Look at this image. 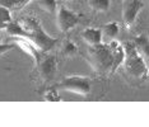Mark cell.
Returning <instances> with one entry per match:
<instances>
[{
  "instance_id": "obj_9",
  "label": "cell",
  "mask_w": 149,
  "mask_h": 127,
  "mask_svg": "<svg viewBox=\"0 0 149 127\" xmlns=\"http://www.w3.org/2000/svg\"><path fill=\"white\" fill-rule=\"evenodd\" d=\"M108 46H110L111 53H112V59H113V62H112V72H113L123 65L125 52H124L123 43H120L118 41H116V39H111Z\"/></svg>"
},
{
  "instance_id": "obj_2",
  "label": "cell",
  "mask_w": 149,
  "mask_h": 127,
  "mask_svg": "<svg viewBox=\"0 0 149 127\" xmlns=\"http://www.w3.org/2000/svg\"><path fill=\"white\" fill-rule=\"evenodd\" d=\"M21 24L27 32V39L32 41L42 52L50 51L51 48H54V46L59 41L57 38L51 37L49 33H46L43 27L41 26V23L37 19L32 18V17L22 19Z\"/></svg>"
},
{
  "instance_id": "obj_13",
  "label": "cell",
  "mask_w": 149,
  "mask_h": 127,
  "mask_svg": "<svg viewBox=\"0 0 149 127\" xmlns=\"http://www.w3.org/2000/svg\"><path fill=\"white\" fill-rule=\"evenodd\" d=\"M118 31H120V28H118L117 23L116 22H110V23H107V24L103 26L102 36H104V37L108 38V39H115L118 35Z\"/></svg>"
},
{
  "instance_id": "obj_14",
  "label": "cell",
  "mask_w": 149,
  "mask_h": 127,
  "mask_svg": "<svg viewBox=\"0 0 149 127\" xmlns=\"http://www.w3.org/2000/svg\"><path fill=\"white\" fill-rule=\"evenodd\" d=\"M88 4H89V6L94 12L106 13V12L110 10L111 0H89Z\"/></svg>"
},
{
  "instance_id": "obj_16",
  "label": "cell",
  "mask_w": 149,
  "mask_h": 127,
  "mask_svg": "<svg viewBox=\"0 0 149 127\" xmlns=\"http://www.w3.org/2000/svg\"><path fill=\"white\" fill-rule=\"evenodd\" d=\"M37 5L42 10H45L46 13H50V14H54L57 9L56 0H37Z\"/></svg>"
},
{
  "instance_id": "obj_3",
  "label": "cell",
  "mask_w": 149,
  "mask_h": 127,
  "mask_svg": "<svg viewBox=\"0 0 149 127\" xmlns=\"http://www.w3.org/2000/svg\"><path fill=\"white\" fill-rule=\"evenodd\" d=\"M88 60H89L92 68L100 74L112 72V53H111L110 46L100 43L96 46H89L88 50Z\"/></svg>"
},
{
  "instance_id": "obj_15",
  "label": "cell",
  "mask_w": 149,
  "mask_h": 127,
  "mask_svg": "<svg viewBox=\"0 0 149 127\" xmlns=\"http://www.w3.org/2000/svg\"><path fill=\"white\" fill-rule=\"evenodd\" d=\"M134 45L136 46V48L140 51V53L145 57V60H147L148 57V38L147 36H138V37H135L134 39Z\"/></svg>"
},
{
  "instance_id": "obj_11",
  "label": "cell",
  "mask_w": 149,
  "mask_h": 127,
  "mask_svg": "<svg viewBox=\"0 0 149 127\" xmlns=\"http://www.w3.org/2000/svg\"><path fill=\"white\" fill-rule=\"evenodd\" d=\"M5 29H6V33L8 36L10 37H23V38H27V32L24 31L23 26L21 24V22H10L5 26Z\"/></svg>"
},
{
  "instance_id": "obj_1",
  "label": "cell",
  "mask_w": 149,
  "mask_h": 127,
  "mask_svg": "<svg viewBox=\"0 0 149 127\" xmlns=\"http://www.w3.org/2000/svg\"><path fill=\"white\" fill-rule=\"evenodd\" d=\"M123 47L125 52V57L123 61L125 72L135 80L145 81L148 79V65L145 57L136 48L134 42H125L123 43Z\"/></svg>"
},
{
  "instance_id": "obj_10",
  "label": "cell",
  "mask_w": 149,
  "mask_h": 127,
  "mask_svg": "<svg viewBox=\"0 0 149 127\" xmlns=\"http://www.w3.org/2000/svg\"><path fill=\"white\" fill-rule=\"evenodd\" d=\"M102 31L98 28H86L82 32V38L89 46H96L102 43Z\"/></svg>"
},
{
  "instance_id": "obj_5",
  "label": "cell",
  "mask_w": 149,
  "mask_h": 127,
  "mask_svg": "<svg viewBox=\"0 0 149 127\" xmlns=\"http://www.w3.org/2000/svg\"><path fill=\"white\" fill-rule=\"evenodd\" d=\"M38 75L43 81H51L55 79L57 72V59L54 55L42 56L41 60L36 64Z\"/></svg>"
},
{
  "instance_id": "obj_12",
  "label": "cell",
  "mask_w": 149,
  "mask_h": 127,
  "mask_svg": "<svg viewBox=\"0 0 149 127\" xmlns=\"http://www.w3.org/2000/svg\"><path fill=\"white\" fill-rule=\"evenodd\" d=\"M31 0H0V5L9 10H22Z\"/></svg>"
},
{
  "instance_id": "obj_8",
  "label": "cell",
  "mask_w": 149,
  "mask_h": 127,
  "mask_svg": "<svg viewBox=\"0 0 149 127\" xmlns=\"http://www.w3.org/2000/svg\"><path fill=\"white\" fill-rule=\"evenodd\" d=\"M12 39L14 42V45L17 46V47H19V48H22L23 51H24L28 56H31V57L33 59V61H35L36 64L41 60V57L43 56V53L45 52H42L41 50H40L37 46L33 43L32 41H29V39H27V38H23V37H12Z\"/></svg>"
},
{
  "instance_id": "obj_6",
  "label": "cell",
  "mask_w": 149,
  "mask_h": 127,
  "mask_svg": "<svg viewBox=\"0 0 149 127\" xmlns=\"http://www.w3.org/2000/svg\"><path fill=\"white\" fill-rule=\"evenodd\" d=\"M78 23H79V15L75 12L69 10V9L64 8V6L59 9L56 15V24L57 28L63 33H68L69 31H72Z\"/></svg>"
},
{
  "instance_id": "obj_18",
  "label": "cell",
  "mask_w": 149,
  "mask_h": 127,
  "mask_svg": "<svg viewBox=\"0 0 149 127\" xmlns=\"http://www.w3.org/2000/svg\"><path fill=\"white\" fill-rule=\"evenodd\" d=\"M43 99L46 102H60L61 101V97H60L59 92H57V89L55 86V88H50L46 90L45 94H43Z\"/></svg>"
},
{
  "instance_id": "obj_17",
  "label": "cell",
  "mask_w": 149,
  "mask_h": 127,
  "mask_svg": "<svg viewBox=\"0 0 149 127\" xmlns=\"http://www.w3.org/2000/svg\"><path fill=\"white\" fill-rule=\"evenodd\" d=\"M10 22H12L10 10L8 8H5V6L0 5V28H5V26Z\"/></svg>"
},
{
  "instance_id": "obj_7",
  "label": "cell",
  "mask_w": 149,
  "mask_h": 127,
  "mask_svg": "<svg viewBox=\"0 0 149 127\" xmlns=\"http://www.w3.org/2000/svg\"><path fill=\"white\" fill-rule=\"evenodd\" d=\"M143 1L141 0H124L123 4V22L126 28H130L135 23L138 14L143 9Z\"/></svg>"
},
{
  "instance_id": "obj_19",
  "label": "cell",
  "mask_w": 149,
  "mask_h": 127,
  "mask_svg": "<svg viewBox=\"0 0 149 127\" xmlns=\"http://www.w3.org/2000/svg\"><path fill=\"white\" fill-rule=\"evenodd\" d=\"M78 51V47H77V45L74 42L72 41H65L64 42V45H63V53L65 56H74L77 53Z\"/></svg>"
},
{
  "instance_id": "obj_4",
  "label": "cell",
  "mask_w": 149,
  "mask_h": 127,
  "mask_svg": "<svg viewBox=\"0 0 149 127\" xmlns=\"http://www.w3.org/2000/svg\"><path fill=\"white\" fill-rule=\"evenodd\" d=\"M56 88L68 90V92H73L75 94L88 95L91 93V89H92V79L89 76H84V75L65 76L56 85Z\"/></svg>"
}]
</instances>
